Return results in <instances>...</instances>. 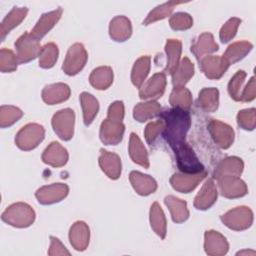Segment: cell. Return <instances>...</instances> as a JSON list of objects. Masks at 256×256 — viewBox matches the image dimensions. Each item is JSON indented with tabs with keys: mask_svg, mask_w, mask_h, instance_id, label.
Returning a JSON list of instances; mask_svg holds the SVG:
<instances>
[{
	"mask_svg": "<svg viewBox=\"0 0 256 256\" xmlns=\"http://www.w3.org/2000/svg\"><path fill=\"white\" fill-rule=\"evenodd\" d=\"M166 126L163 135L169 145L174 148L185 142L186 133L190 127V115L187 110L174 107L161 114Z\"/></svg>",
	"mask_w": 256,
	"mask_h": 256,
	"instance_id": "1",
	"label": "cell"
},
{
	"mask_svg": "<svg viewBox=\"0 0 256 256\" xmlns=\"http://www.w3.org/2000/svg\"><path fill=\"white\" fill-rule=\"evenodd\" d=\"M35 219L33 209L25 203H16L8 207L2 214V220L15 227H28Z\"/></svg>",
	"mask_w": 256,
	"mask_h": 256,
	"instance_id": "2",
	"label": "cell"
},
{
	"mask_svg": "<svg viewBox=\"0 0 256 256\" xmlns=\"http://www.w3.org/2000/svg\"><path fill=\"white\" fill-rule=\"evenodd\" d=\"M176 155L178 168L187 174H195L204 171L203 165L200 163L192 148L185 142L172 148Z\"/></svg>",
	"mask_w": 256,
	"mask_h": 256,
	"instance_id": "3",
	"label": "cell"
},
{
	"mask_svg": "<svg viewBox=\"0 0 256 256\" xmlns=\"http://www.w3.org/2000/svg\"><path fill=\"white\" fill-rule=\"evenodd\" d=\"M44 138V129L38 124H28L17 134L15 142L22 150H31L35 148Z\"/></svg>",
	"mask_w": 256,
	"mask_h": 256,
	"instance_id": "4",
	"label": "cell"
},
{
	"mask_svg": "<svg viewBox=\"0 0 256 256\" xmlns=\"http://www.w3.org/2000/svg\"><path fill=\"white\" fill-rule=\"evenodd\" d=\"M222 222L233 230H244L253 222L252 211L248 207H236L221 216Z\"/></svg>",
	"mask_w": 256,
	"mask_h": 256,
	"instance_id": "5",
	"label": "cell"
},
{
	"mask_svg": "<svg viewBox=\"0 0 256 256\" xmlns=\"http://www.w3.org/2000/svg\"><path fill=\"white\" fill-rule=\"evenodd\" d=\"M87 61V53L82 44L76 43L70 47L63 63V70L68 75L77 74Z\"/></svg>",
	"mask_w": 256,
	"mask_h": 256,
	"instance_id": "6",
	"label": "cell"
},
{
	"mask_svg": "<svg viewBox=\"0 0 256 256\" xmlns=\"http://www.w3.org/2000/svg\"><path fill=\"white\" fill-rule=\"evenodd\" d=\"M52 125L55 133L63 140H69L73 136L74 112L71 109H63L57 112L52 118Z\"/></svg>",
	"mask_w": 256,
	"mask_h": 256,
	"instance_id": "7",
	"label": "cell"
},
{
	"mask_svg": "<svg viewBox=\"0 0 256 256\" xmlns=\"http://www.w3.org/2000/svg\"><path fill=\"white\" fill-rule=\"evenodd\" d=\"M15 48L17 51L16 58L19 63H26L34 59L41 51L39 42L31 38L28 33L23 34L15 42Z\"/></svg>",
	"mask_w": 256,
	"mask_h": 256,
	"instance_id": "8",
	"label": "cell"
},
{
	"mask_svg": "<svg viewBox=\"0 0 256 256\" xmlns=\"http://www.w3.org/2000/svg\"><path fill=\"white\" fill-rule=\"evenodd\" d=\"M220 192L228 198L242 197L247 194L246 184L237 176H223L218 178Z\"/></svg>",
	"mask_w": 256,
	"mask_h": 256,
	"instance_id": "9",
	"label": "cell"
},
{
	"mask_svg": "<svg viewBox=\"0 0 256 256\" xmlns=\"http://www.w3.org/2000/svg\"><path fill=\"white\" fill-rule=\"evenodd\" d=\"M208 129L218 146L224 149L230 147L234 139V132L229 125L218 120H212L208 125Z\"/></svg>",
	"mask_w": 256,
	"mask_h": 256,
	"instance_id": "10",
	"label": "cell"
},
{
	"mask_svg": "<svg viewBox=\"0 0 256 256\" xmlns=\"http://www.w3.org/2000/svg\"><path fill=\"white\" fill-rule=\"evenodd\" d=\"M68 186L62 183H56L44 186L37 190L36 197L42 204H52L61 201L68 194Z\"/></svg>",
	"mask_w": 256,
	"mask_h": 256,
	"instance_id": "11",
	"label": "cell"
},
{
	"mask_svg": "<svg viewBox=\"0 0 256 256\" xmlns=\"http://www.w3.org/2000/svg\"><path fill=\"white\" fill-rule=\"evenodd\" d=\"M124 125L122 122H116L106 119L101 124L100 138L107 145H116L122 140Z\"/></svg>",
	"mask_w": 256,
	"mask_h": 256,
	"instance_id": "12",
	"label": "cell"
},
{
	"mask_svg": "<svg viewBox=\"0 0 256 256\" xmlns=\"http://www.w3.org/2000/svg\"><path fill=\"white\" fill-rule=\"evenodd\" d=\"M228 66L223 57L219 56H206L202 58L200 62L201 70L210 79L220 78L225 73Z\"/></svg>",
	"mask_w": 256,
	"mask_h": 256,
	"instance_id": "13",
	"label": "cell"
},
{
	"mask_svg": "<svg viewBox=\"0 0 256 256\" xmlns=\"http://www.w3.org/2000/svg\"><path fill=\"white\" fill-rule=\"evenodd\" d=\"M206 172L202 171L195 174H174L171 179V185L177 191L182 193H188L193 190L198 183L205 177Z\"/></svg>",
	"mask_w": 256,
	"mask_h": 256,
	"instance_id": "14",
	"label": "cell"
},
{
	"mask_svg": "<svg viewBox=\"0 0 256 256\" xmlns=\"http://www.w3.org/2000/svg\"><path fill=\"white\" fill-rule=\"evenodd\" d=\"M61 13H62V10L57 9L55 11L43 14L39 19L38 23L36 24V26L33 28L31 33L29 34L30 37L33 38L34 40L39 41L42 37H44L48 33V31H50L54 27V25L60 19Z\"/></svg>",
	"mask_w": 256,
	"mask_h": 256,
	"instance_id": "15",
	"label": "cell"
},
{
	"mask_svg": "<svg viewBox=\"0 0 256 256\" xmlns=\"http://www.w3.org/2000/svg\"><path fill=\"white\" fill-rule=\"evenodd\" d=\"M205 252L208 255L220 256L224 255L228 251V243L224 236H222L217 231H206L205 242H204Z\"/></svg>",
	"mask_w": 256,
	"mask_h": 256,
	"instance_id": "16",
	"label": "cell"
},
{
	"mask_svg": "<svg viewBox=\"0 0 256 256\" xmlns=\"http://www.w3.org/2000/svg\"><path fill=\"white\" fill-rule=\"evenodd\" d=\"M166 86V77L164 73H157L141 88L139 95L141 99L159 98L164 93Z\"/></svg>",
	"mask_w": 256,
	"mask_h": 256,
	"instance_id": "17",
	"label": "cell"
},
{
	"mask_svg": "<svg viewBox=\"0 0 256 256\" xmlns=\"http://www.w3.org/2000/svg\"><path fill=\"white\" fill-rule=\"evenodd\" d=\"M99 164L101 169L111 179H117L121 173V161L118 155L110 153L105 150H101L99 157Z\"/></svg>",
	"mask_w": 256,
	"mask_h": 256,
	"instance_id": "18",
	"label": "cell"
},
{
	"mask_svg": "<svg viewBox=\"0 0 256 256\" xmlns=\"http://www.w3.org/2000/svg\"><path fill=\"white\" fill-rule=\"evenodd\" d=\"M217 198V190L216 186L212 179H208L206 183L203 185L200 192L195 197L194 206L197 209L205 210L210 208Z\"/></svg>",
	"mask_w": 256,
	"mask_h": 256,
	"instance_id": "19",
	"label": "cell"
},
{
	"mask_svg": "<svg viewBox=\"0 0 256 256\" xmlns=\"http://www.w3.org/2000/svg\"><path fill=\"white\" fill-rule=\"evenodd\" d=\"M69 239L71 245L78 251H83L86 249L89 243V228L82 222L78 221L73 224L70 229Z\"/></svg>",
	"mask_w": 256,
	"mask_h": 256,
	"instance_id": "20",
	"label": "cell"
},
{
	"mask_svg": "<svg viewBox=\"0 0 256 256\" xmlns=\"http://www.w3.org/2000/svg\"><path fill=\"white\" fill-rule=\"evenodd\" d=\"M42 160L55 167H60L66 164L68 160V153L64 147L58 142H52L44 151Z\"/></svg>",
	"mask_w": 256,
	"mask_h": 256,
	"instance_id": "21",
	"label": "cell"
},
{
	"mask_svg": "<svg viewBox=\"0 0 256 256\" xmlns=\"http://www.w3.org/2000/svg\"><path fill=\"white\" fill-rule=\"evenodd\" d=\"M69 95L70 89L66 84L63 83H57L46 86L42 92L43 100L49 105L63 102L69 98Z\"/></svg>",
	"mask_w": 256,
	"mask_h": 256,
	"instance_id": "22",
	"label": "cell"
},
{
	"mask_svg": "<svg viewBox=\"0 0 256 256\" xmlns=\"http://www.w3.org/2000/svg\"><path fill=\"white\" fill-rule=\"evenodd\" d=\"M130 181L135 191L140 195H149L157 188V184L152 177L137 171L130 173Z\"/></svg>",
	"mask_w": 256,
	"mask_h": 256,
	"instance_id": "23",
	"label": "cell"
},
{
	"mask_svg": "<svg viewBox=\"0 0 256 256\" xmlns=\"http://www.w3.org/2000/svg\"><path fill=\"white\" fill-rule=\"evenodd\" d=\"M243 170V162L237 157H228L220 162L214 172L215 178L223 176H239Z\"/></svg>",
	"mask_w": 256,
	"mask_h": 256,
	"instance_id": "24",
	"label": "cell"
},
{
	"mask_svg": "<svg viewBox=\"0 0 256 256\" xmlns=\"http://www.w3.org/2000/svg\"><path fill=\"white\" fill-rule=\"evenodd\" d=\"M110 36L115 41H125L131 35V23L123 16L115 17L110 23Z\"/></svg>",
	"mask_w": 256,
	"mask_h": 256,
	"instance_id": "25",
	"label": "cell"
},
{
	"mask_svg": "<svg viewBox=\"0 0 256 256\" xmlns=\"http://www.w3.org/2000/svg\"><path fill=\"white\" fill-rule=\"evenodd\" d=\"M129 153H130L132 160L135 163H137L145 168L149 167V161H148V155H147L146 149L143 146L138 135L135 133H131V135H130Z\"/></svg>",
	"mask_w": 256,
	"mask_h": 256,
	"instance_id": "26",
	"label": "cell"
},
{
	"mask_svg": "<svg viewBox=\"0 0 256 256\" xmlns=\"http://www.w3.org/2000/svg\"><path fill=\"white\" fill-rule=\"evenodd\" d=\"M165 204L169 208L174 222L181 223L187 220L189 217V212L185 201L180 200L174 196H167L165 198Z\"/></svg>",
	"mask_w": 256,
	"mask_h": 256,
	"instance_id": "27",
	"label": "cell"
},
{
	"mask_svg": "<svg viewBox=\"0 0 256 256\" xmlns=\"http://www.w3.org/2000/svg\"><path fill=\"white\" fill-rule=\"evenodd\" d=\"M251 49H252V44L249 42H246V41L236 42L227 48L226 52L222 57L227 62V64L230 65L239 61L243 57H245V55L249 53Z\"/></svg>",
	"mask_w": 256,
	"mask_h": 256,
	"instance_id": "28",
	"label": "cell"
},
{
	"mask_svg": "<svg viewBox=\"0 0 256 256\" xmlns=\"http://www.w3.org/2000/svg\"><path fill=\"white\" fill-rule=\"evenodd\" d=\"M218 50V45L214 42L213 36L210 33H203L198 41L191 46V51L194 53L197 59L203 57L204 54L211 53Z\"/></svg>",
	"mask_w": 256,
	"mask_h": 256,
	"instance_id": "29",
	"label": "cell"
},
{
	"mask_svg": "<svg viewBox=\"0 0 256 256\" xmlns=\"http://www.w3.org/2000/svg\"><path fill=\"white\" fill-rule=\"evenodd\" d=\"M194 67L190 60L185 57L180 64H178L175 71L172 73V81L175 87L183 86L193 76Z\"/></svg>",
	"mask_w": 256,
	"mask_h": 256,
	"instance_id": "30",
	"label": "cell"
},
{
	"mask_svg": "<svg viewBox=\"0 0 256 256\" xmlns=\"http://www.w3.org/2000/svg\"><path fill=\"white\" fill-rule=\"evenodd\" d=\"M113 81V72L110 67H99L92 71L90 83L96 89H106Z\"/></svg>",
	"mask_w": 256,
	"mask_h": 256,
	"instance_id": "31",
	"label": "cell"
},
{
	"mask_svg": "<svg viewBox=\"0 0 256 256\" xmlns=\"http://www.w3.org/2000/svg\"><path fill=\"white\" fill-rule=\"evenodd\" d=\"M167 53V65L165 72L173 73L178 66V61L181 53V42L175 39H169L165 47Z\"/></svg>",
	"mask_w": 256,
	"mask_h": 256,
	"instance_id": "32",
	"label": "cell"
},
{
	"mask_svg": "<svg viewBox=\"0 0 256 256\" xmlns=\"http://www.w3.org/2000/svg\"><path fill=\"white\" fill-rule=\"evenodd\" d=\"M80 101L83 109L84 123L86 126H88L91 124L94 117L97 115L99 109L98 101L93 97V95L86 92H83L80 95Z\"/></svg>",
	"mask_w": 256,
	"mask_h": 256,
	"instance_id": "33",
	"label": "cell"
},
{
	"mask_svg": "<svg viewBox=\"0 0 256 256\" xmlns=\"http://www.w3.org/2000/svg\"><path fill=\"white\" fill-rule=\"evenodd\" d=\"M150 223L155 233L164 239L166 235V219L164 213L157 202L151 206L150 210Z\"/></svg>",
	"mask_w": 256,
	"mask_h": 256,
	"instance_id": "34",
	"label": "cell"
},
{
	"mask_svg": "<svg viewBox=\"0 0 256 256\" xmlns=\"http://www.w3.org/2000/svg\"><path fill=\"white\" fill-rule=\"evenodd\" d=\"M27 8H14L11 10V12L6 16V18L3 20L1 24V38L4 39L5 35L9 33L11 29H13L15 26H17L26 16L27 14Z\"/></svg>",
	"mask_w": 256,
	"mask_h": 256,
	"instance_id": "35",
	"label": "cell"
},
{
	"mask_svg": "<svg viewBox=\"0 0 256 256\" xmlns=\"http://www.w3.org/2000/svg\"><path fill=\"white\" fill-rule=\"evenodd\" d=\"M219 91L216 88H204L199 93V105L208 112H214L218 108Z\"/></svg>",
	"mask_w": 256,
	"mask_h": 256,
	"instance_id": "36",
	"label": "cell"
},
{
	"mask_svg": "<svg viewBox=\"0 0 256 256\" xmlns=\"http://www.w3.org/2000/svg\"><path fill=\"white\" fill-rule=\"evenodd\" d=\"M149 69H150V57L149 56H143L135 62L133 70H132L131 79H132L133 84L136 87H140L143 84L147 74L149 73Z\"/></svg>",
	"mask_w": 256,
	"mask_h": 256,
	"instance_id": "37",
	"label": "cell"
},
{
	"mask_svg": "<svg viewBox=\"0 0 256 256\" xmlns=\"http://www.w3.org/2000/svg\"><path fill=\"white\" fill-rule=\"evenodd\" d=\"M191 94L189 90H187L184 86H177L173 89L170 95V104L172 106L188 111V109L191 106Z\"/></svg>",
	"mask_w": 256,
	"mask_h": 256,
	"instance_id": "38",
	"label": "cell"
},
{
	"mask_svg": "<svg viewBox=\"0 0 256 256\" xmlns=\"http://www.w3.org/2000/svg\"><path fill=\"white\" fill-rule=\"evenodd\" d=\"M160 112V105L157 102L139 103L134 108V118L139 122H144L158 115Z\"/></svg>",
	"mask_w": 256,
	"mask_h": 256,
	"instance_id": "39",
	"label": "cell"
},
{
	"mask_svg": "<svg viewBox=\"0 0 256 256\" xmlns=\"http://www.w3.org/2000/svg\"><path fill=\"white\" fill-rule=\"evenodd\" d=\"M58 57V48L54 43H48L39 53V65L43 68H50L54 65Z\"/></svg>",
	"mask_w": 256,
	"mask_h": 256,
	"instance_id": "40",
	"label": "cell"
},
{
	"mask_svg": "<svg viewBox=\"0 0 256 256\" xmlns=\"http://www.w3.org/2000/svg\"><path fill=\"white\" fill-rule=\"evenodd\" d=\"M23 113L20 109L14 106H2L1 113H0V120H1V127L10 126L18 119L22 117Z\"/></svg>",
	"mask_w": 256,
	"mask_h": 256,
	"instance_id": "41",
	"label": "cell"
},
{
	"mask_svg": "<svg viewBox=\"0 0 256 256\" xmlns=\"http://www.w3.org/2000/svg\"><path fill=\"white\" fill-rule=\"evenodd\" d=\"M182 2H168V3H165L161 6H158L156 7L154 10H152L149 15L147 16V18L145 19V21H143V24L144 25H148L149 23H152L156 20H159V19H162V18H165L167 17L173 10V6L174 5H177V4H180Z\"/></svg>",
	"mask_w": 256,
	"mask_h": 256,
	"instance_id": "42",
	"label": "cell"
},
{
	"mask_svg": "<svg viewBox=\"0 0 256 256\" xmlns=\"http://www.w3.org/2000/svg\"><path fill=\"white\" fill-rule=\"evenodd\" d=\"M246 77V73L244 71H238L233 78H231L229 84H228V91L230 96L236 100H240V89L244 82V79Z\"/></svg>",
	"mask_w": 256,
	"mask_h": 256,
	"instance_id": "43",
	"label": "cell"
},
{
	"mask_svg": "<svg viewBox=\"0 0 256 256\" xmlns=\"http://www.w3.org/2000/svg\"><path fill=\"white\" fill-rule=\"evenodd\" d=\"M238 125L245 130H253L255 127V109H245L237 115Z\"/></svg>",
	"mask_w": 256,
	"mask_h": 256,
	"instance_id": "44",
	"label": "cell"
},
{
	"mask_svg": "<svg viewBox=\"0 0 256 256\" xmlns=\"http://www.w3.org/2000/svg\"><path fill=\"white\" fill-rule=\"evenodd\" d=\"M240 22L241 20H239L238 18H231L224 24V26L220 30V39L223 43L230 41L234 37Z\"/></svg>",
	"mask_w": 256,
	"mask_h": 256,
	"instance_id": "45",
	"label": "cell"
},
{
	"mask_svg": "<svg viewBox=\"0 0 256 256\" xmlns=\"http://www.w3.org/2000/svg\"><path fill=\"white\" fill-rule=\"evenodd\" d=\"M1 71L2 72H12L17 67V58L11 50L2 49L0 56Z\"/></svg>",
	"mask_w": 256,
	"mask_h": 256,
	"instance_id": "46",
	"label": "cell"
},
{
	"mask_svg": "<svg viewBox=\"0 0 256 256\" xmlns=\"http://www.w3.org/2000/svg\"><path fill=\"white\" fill-rule=\"evenodd\" d=\"M193 20L189 14L176 13L170 19V26L174 30H185L192 26Z\"/></svg>",
	"mask_w": 256,
	"mask_h": 256,
	"instance_id": "47",
	"label": "cell"
},
{
	"mask_svg": "<svg viewBox=\"0 0 256 256\" xmlns=\"http://www.w3.org/2000/svg\"><path fill=\"white\" fill-rule=\"evenodd\" d=\"M164 130V122L163 120H159L156 122H151L147 125L145 129V138L149 144H153L158 135Z\"/></svg>",
	"mask_w": 256,
	"mask_h": 256,
	"instance_id": "48",
	"label": "cell"
},
{
	"mask_svg": "<svg viewBox=\"0 0 256 256\" xmlns=\"http://www.w3.org/2000/svg\"><path fill=\"white\" fill-rule=\"evenodd\" d=\"M124 116V106L121 101L114 102L108 110V118L109 120L116 121V122H122Z\"/></svg>",
	"mask_w": 256,
	"mask_h": 256,
	"instance_id": "49",
	"label": "cell"
},
{
	"mask_svg": "<svg viewBox=\"0 0 256 256\" xmlns=\"http://www.w3.org/2000/svg\"><path fill=\"white\" fill-rule=\"evenodd\" d=\"M51 245L48 251L49 255H70V252L63 246V244L59 241V239L55 237H50Z\"/></svg>",
	"mask_w": 256,
	"mask_h": 256,
	"instance_id": "50",
	"label": "cell"
},
{
	"mask_svg": "<svg viewBox=\"0 0 256 256\" xmlns=\"http://www.w3.org/2000/svg\"><path fill=\"white\" fill-rule=\"evenodd\" d=\"M255 98V81L254 77H251L249 83L244 89L243 93L240 96V101H251Z\"/></svg>",
	"mask_w": 256,
	"mask_h": 256,
	"instance_id": "51",
	"label": "cell"
},
{
	"mask_svg": "<svg viewBox=\"0 0 256 256\" xmlns=\"http://www.w3.org/2000/svg\"><path fill=\"white\" fill-rule=\"evenodd\" d=\"M243 254H251V255H255V252H254V251H247V250H245V251H240V252H238V253H237V255H243Z\"/></svg>",
	"mask_w": 256,
	"mask_h": 256,
	"instance_id": "52",
	"label": "cell"
}]
</instances>
